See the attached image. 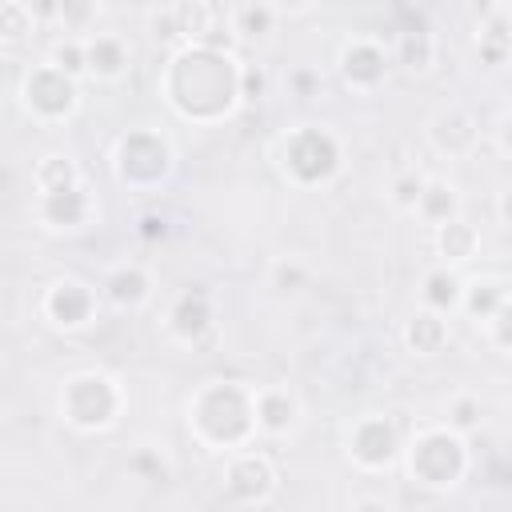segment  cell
I'll list each match as a JSON object with an SVG mask.
<instances>
[{
	"label": "cell",
	"instance_id": "cell-2",
	"mask_svg": "<svg viewBox=\"0 0 512 512\" xmlns=\"http://www.w3.org/2000/svg\"><path fill=\"white\" fill-rule=\"evenodd\" d=\"M60 408H64V420L92 432V428H108L120 412V388L112 376L104 372H80L64 384L60 392Z\"/></svg>",
	"mask_w": 512,
	"mask_h": 512
},
{
	"label": "cell",
	"instance_id": "cell-18",
	"mask_svg": "<svg viewBox=\"0 0 512 512\" xmlns=\"http://www.w3.org/2000/svg\"><path fill=\"white\" fill-rule=\"evenodd\" d=\"M508 304V284L500 280V276H484V280H472V284H464V292H460V308L468 312V316H476V324H484L496 308H504Z\"/></svg>",
	"mask_w": 512,
	"mask_h": 512
},
{
	"label": "cell",
	"instance_id": "cell-19",
	"mask_svg": "<svg viewBox=\"0 0 512 512\" xmlns=\"http://www.w3.org/2000/svg\"><path fill=\"white\" fill-rule=\"evenodd\" d=\"M460 292H464V280L452 272V264H444V268H432L428 276H424V288H420V296H424V308H432V312H456L460 308Z\"/></svg>",
	"mask_w": 512,
	"mask_h": 512
},
{
	"label": "cell",
	"instance_id": "cell-1",
	"mask_svg": "<svg viewBox=\"0 0 512 512\" xmlns=\"http://www.w3.org/2000/svg\"><path fill=\"white\" fill-rule=\"evenodd\" d=\"M464 464H468L464 436L452 432L448 424H444V428H424V432H416V440L408 444V472H412V480H420V484L452 488V484L460 480Z\"/></svg>",
	"mask_w": 512,
	"mask_h": 512
},
{
	"label": "cell",
	"instance_id": "cell-11",
	"mask_svg": "<svg viewBox=\"0 0 512 512\" xmlns=\"http://www.w3.org/2000/svg\"><path fill=\"white\" fill-rule=\"evenodd\" d=\"M296 420H300V400H296V392H288V388H260V392H252V424H256L260 432L280 436V432H288Z\"/></svg>",
	"mask_w": 512,
	"mask_h": 512
},
{
	"label": "cell",
	"instance_id": "cell-22",
	"mask_svg": "<svg viewBox=\"0 0 512 512\" xmlns=\"http://www.w3.org/2000/svg\"><path fill=\"white\" fill-rule=\"evenodd\" d=\"M36 32V20L24 0H0V44H24Z\"/></svg>",
	"mask_w": 512,
	"mask_h": 512
},
{
	"label": "cell",
	"instance_id": "cell-4",
	"mask_svg": "<svg viewBox=\"0 0 512 512\" xmlns=\"http://www.w3.org/2000/svg\"><path fill=\"white\" fill-rule=\"evenodd\" d=\"M24 104L40 120H64L76 108V80L44 60L24 76Z\"/></svg>",
	"mask_w": 512,
	"mask_h": 512
},
{
	"label": "cell",
	"instance_id": "cell-29",
	"mask_svg": "<svg viewBox=\"0 0 512 512\" xmlns=\"http://www.w3.org/2000/svg\"><path fill=\"white\" fill-rule=\"evenodd\" d=\"M236 96L240 100H264L268 96V72L260 68V64H244L240 72H236Z\"/></svg>",
	"mask_w": 512,
	"mask_h": 512
},
{
	"label": "cell",
	"instance_id": "cell-21",
	"mask_svg": "<svg viewBox=\"0 0 512 512\" xmlns=\"http://www.w3.org/2000/svg\"><path fill=\"white\" fill-rule=\"evenodd\" d=\"M76 184H80V168L68 156H44L36 164V188H40V196L44 192H64V188H76Z\"/></svg>",
	"mask_w": 512,
	"mask_h": 512
},
{
	"label": "cell",
	"instance_id": "cell-28",
	"mask_svg": "<svg viewBox=\"0 0 512 512\" xmlns=\"http://www.w3.org/2000/svg\"><path fill=\"white\" fill-rule=\"evenodd\" d=\"M424 180H428V176H424V172H416V168H412V172H400V176L392 180V192H388V196H392V204H396L400 212H412V208H416V200H420Z\"/></svg>",
	"mask_w": 512,
	"mask_h": 512
},
{
	"label": "cell",
	"instance_id": "cell-20",
	"mask_svg": "<svg viewBox=\"0 0 512 512\" xmlns=\"http://www.w3.org/2000/svg\"><path fill=\"white\" fill-rule=\"evenodd\" d=\"M228 24H232V36H236V40H268V36H272V24H276V8L264 4V0L240 4V8L228 16Z\"/></svg>",
	"mask_w": 512,
	"mask_h": 512
},
{
	"label": "cell",
	"instance_id": "cell-3",
	"mask_svg": "<svg viewBox=\"0 0 512 512\" xmlns=\"http://www.w3.org/2000/svg\"><path fill=\"white\" fill-rule=\"evenodd\" d=\"M284 172L300 184H324L340 172V144L320 128H300L284 140Z\"/></svg>",
	"mask_w": 512,
	"mask_h": 512
},
{
	"label": "cell",
	"instance_id": "cell-34",
	"mask_svg": "<svg viewBox=\"0 0 512 512\" xmlns=\"http://www.w3.org/2000/svg\"><path fill=\"white\" fill-rule=\"evenodd\" d=\"M312 72H296V88H300V96H308V88H312Z\"/></svg>",
	"mask_w": 512,
	"mask_h": 512
},
{
	"label": "cell",
	"instance_id": "cell-17",
	"mask_svg": "<svg viewBox=\"0 0 512 512\" xmlns=\"http://www.w3.org/2000/svg\"><path fill=\"white\" fill-rule=\"evenodd\" d=\"M480 248V232L476 224H468L464 216H452L444 224H436V252L444 264H468Z\"/></svg>",
	"mask_w": 512,
	"mask_h": 512
},
{
	"label": "cell",
	"instance_id": "cell-32",
	"mask_svg": "<svg viewBox=\"0 0 512 512\" xmlns=\"http://www.w3.org/2000/svg\"><path fill=\"white\" fill-rule=\"evenodd\" d=\"M24 4H28L32 20H36V28L40 24H56V16H60V0H24Z\"/></svg>",
	"mask_w": 512,
	"mask_h": 512
},
{
	"label": "cell",
	"instance_id": "cell-27",
	"mask_svg": "<svg viewBox=\"0 0 512 512\" xmlns=\"http://www.w3.org/2000/svg\"><path fill=\"white\" fill-rule=\"evenodd\" d=\"M476 424H480V396L456 392V396L448 400V428L460 432V436H468Z\"/></svg>",
	"mask_w": 512,
	"mask_h": 512
},
{
	"label": "cell",
	"instance_id": "cell-13",
	"mask_svg": "<svg viewBox=\"0 0 512 512\" xmlns=\"http://www.w3.org/2000/svg\"><path fill=\"white\" fill-rule=\"evenodd\" d=\"M452 340V328H448V316L444 312H432V308H420L408 324H404V344L412 356H440Z\"/></svg>",
	"mask_w": 512,
	"mask_h": 512
},
{
	"label": "cell",
	"instance_id": "cell-23",
	"mask_svg": "<svg viewBox=\"0 0 512 512\" xmlns=\"http://www.w3.org/2000/svg\"><path fill=\"white\" fill-rule=\"evenodd\" d=\"M48 64H52V68H60V72H64V76H72V80H84V76H88L84 36H64V40H56V44H52V52H48Z\"/></svg>",
	"mask_w": 512,
	"mask_h": 512
},
{
	"label": "cell",
	"instance_id": "cell-5",
	"mask_svg": "<svg viewBox=\"0 0 512 512\" xmlns=\"http://www.w3.org/2000/svg\"><path fill=\"white\" fill-rule=\"evenodd\" d=\"M228 492L236 504H268L276 492V464L264 452L240 448L228 460Z\"/></svg>",
	"mask_w": 512,
	"mask_h": 512
},
{
	"label": "cell",
	"instance_id": "cell-14",
	"mask_svg": "<svg viewBox=\"0 0 512 512\" xmlns=\"http://www.w3.org/2000/svg\"><path fill=\"white\" fill-rule=\"evenodd\" d=\"M412 216H420L432 228L444 224V220H452V216H460V188L452 180H444V176H428L424 188H420V200H416Z\"/></svg>",
	"mask_w": 512,
	"mask_h": 512
},
{
	"label": "cell",
	"instance_id": "cell-15",
	"mask_svg": "<svg viewBox=\"0 0 512 512\" xmlns=\"http://www.w3.org/2000/svg\"><path fill=\"white\" fill-rule=\"evenodd\" d=\"M84 56H88V76L96 80H120L128 68V44L120 36H84Z\"/></svg>",
	"mask_w": 512,
	"mask_h": 512
},
{
	"label": "cell",
	"instance_id": "cell-26",
	"mask_svg": "<svg viewBox=\"0 0 512 512\" xmlns=\"http://www.w3.org/2000/svg\"><path fill=\"white\" fill-rule=\"evenodd\" d=\"M508 20H504V12L496 8L492 12V20L480 28V56L492 64V68H500L504 64V56H508Z\"/></svg>",
	"mask_w": 512,
	"mask_h": 512
},
{
	"label": "cell",
	"instance_id": "cell-9",
	"mask_svg": "<svg viewBox=\"0 0 512 512\" xmlns=\"http://www.w3.org/2000/svg\"><path fill=\"white\" fill-rule=\"evenodd\" d=\"M340 72H344V80L352 88H376L384 80V72H388V56H384V48L376 40H364V36L348 40L340 48Z\"/></svg>",
	"mask_w": 512,
	"mask_h": 512
},
{
	"label": "cell",
	"instance_id": "cell-7",
	"mask_svg": "<svg viewBox=\"0 0 512 512\" xmlns=\"http://www.w3.org/2000/svg\"><path fill=\"white\" fill-rule=\"evenodd\" d=\"M396 452H400V440H396L392 420L384 416H360L356 428L348 432V456L360 468H388Z\"/></svg>",
	"mask_w": 512,
	"mask_h": 512
},
{
	"label": "cell",
	"instance_id": "cell-30",
	"mask_svg": "<svg viewBox=\"0 0 512 512\" xmlns=\"http://www.w3.org/2000/svg\"><path fill=\"white\" fill-rule=\"evenodd\" d=\"M308 284V268L300 260H280L272 264V288L276 292H300Z\"/></svg>",
	"mask_w": 512,
	"mask_h": 512
},
{
	"label": "cell",
	"instance_id": "cell-25",
	"mask_svg": "<svg viewBox=\"0 0 512 512\" xmlns=\"http://www.w3.org/2000/svg\"><path fill=\"white\" fill-rule=\"evenodd\" d=\"M400 64H404L408 72H428V68L436 64V44H432V36H428V32H404V40H400Z\"/></svg>",
	"mask_w": 512,
	"mask_h": 512
},
{
	"label": "cell",
	"instance_id": "cell-24",
	"mask_svg": "<svg viewBox=\"0 0 512 512\" xmlns=\"http://www.w3.org/2000/svg\"><path fill=\"white\" fill-rule=\"evenodd\" d=\"M96 16H100V4H96V0H60L56 24H60L68 36H92Z\"/></svg>",
	"mask_w": 512,
	"mask_h": 512
},
{
	"label": "cell",
	"instance_id": "cell-8",
	"mask_svg": "<svg viewBox=\"0 0 512 512\" xmlns=\"http://www.w3.org/2000/svg\"><path fill=\"white\" fill-rule=\"evenodd\" d=\"M428 140H432V148L444 152V156H468V152H476V144H480V128H476V120H472L464 108H444V112L432 116Z\"/></svg>",
	"mask_w": 512,
	"mask_h": 512
},
{
	"label": "cell",
	"instance_id": "cell-10",
	"mask_svg": "<svg viewBox=\"0 0 512 512\" xmlns=\"http://www.w3.org/2000/svg\"><path fill=\"white\" fill-rule=\"evenodd\" d=\"M168 328H172V336L196 344L212 328V296H208V288L196 284V288L180 292L176 304H172V312H168Z\"/></svg>",
	"mask_w": 512,
	"mask_h": 512
},
{
	"label": "cell",
	"instance_id": "cell-33",
	"mask_svg": "<svg viewBox=\"0 0 512 512\" xmlns=\"http://www.w3.org/2000/svg\"><path fill=\"white\" fill-rule=\"evenodd\" d=\"M308 0H272V8L276 12H296V8H304Z\"/></svg>",
	"mask_w": 512,
	"mask_h": 512
},
{
	"label": "cell",
	"instance_id": "cell-31",
	"mask_svg": "<svg viewBox=\"0 0 512 512\" xmlns=\"http://www.w3.org/2000/svg\"><path fill=\"white\" fill-rule=\"evenodd\" d=\"M164 232H168V220H164L160 212H144L140 224H136V236H140V240H160Z\"/></svg>",
	"mask_w": 512,
	"mask_h": 512
},
{
	"label": "cell",
	"instance_id": "cell-16",
	"mask_svg": "<svg viewBox=\"0 0 512 512\" xmlns=\"http://www.w3.org/2000/svg\"><path fill=\"white\" fill-rule=\"evenodd\" d=\"M104 296H108L116 308H140V304H148V296H152V276H148L140 264H120V268L108 272Z\"/></svg>",
	"mask_w": 512,
	"mask_h": 512
},
{
	"label": "cell",
	"instance_id": "cell-6",
	"mask_svg": "<svg viewBox=\"0 0 512 512\" xmlns=\"http://www.w3.org/2000/svg\"><path fill=\"white\" fill-rule=\"evenodd\" d=\"M40 308H44V316H48L52 328H68V332H72V328H84V324L92 320L96 292H92L88 284L72 280V276H60V280L48 284Z\"/></svg>",
	"mask_w": 512,
	"mask_h": 512
},
{
	"label": "cell",
	"instance_id": "cell-12",
	"mask_svg": "<svg viewBox=\"0 0 512 512\" xmlns=\"http://www.w3.org/2000/svg\"><path fill=\"white\" fill-rule=\"evenodd\" d=\"M40 216L48 228H84L92 216V196L84 192V184L64 188V192H44L40 196Z\"/></svg>",
	"mask_w": 512,
	"mask_h": 512
}]
</instances>
